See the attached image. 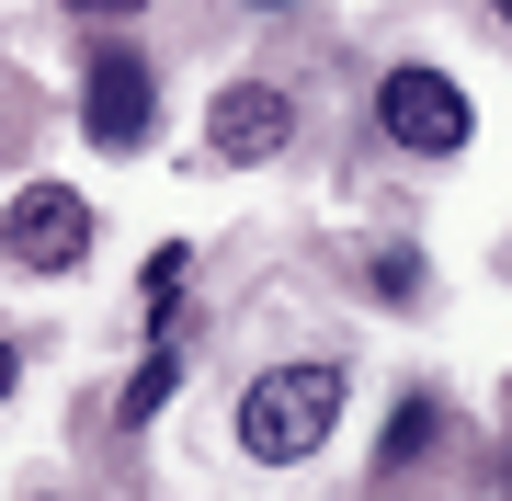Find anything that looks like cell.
I'll return each mask as SVG.
<instances>
[{
  "label": "cell",
  "mask_w": 512,
  "mask_h": 501,
  "mask_svg": "<svg viewBox=\"0 0 512 501\" xmlns=\"http://www.w3.org/2000/svg\"><path fill=\"white\" fill-rule=\"evenodd\" d=\"M342 365H274L251 376V399H239V456L251 467H308L330 433H342Z\"/></svg>",
  "instance_id": "cell-1"
},
{
  "label": "cell",
  "mask_w": 512,
  "mask_h": 501,
  "mask_svg": "<svg viewBox=\"0 0 512 501\" xmlns=\"http://www.w3.org/2000/svg\"><path fill=\"white\" fill-rule=\"evenodd\" d=\"M376 126H387V149H410V160H456L467 137H478V103L456 92V69L399 57V69L376 80Z\"/></svg>",
  "instance_id": "cell-2"
},
{
  "label": "cell",
  "mask_w": 512,
  "mask_h": 501,
  "mask_svg": "<svg viewBox=\"0 0 512 501\" xmlns=\"http://www.w3.org/2000/svg\"><path fill=\"white\" fill-rule=\"evenodd\" d=\"M92 240H103V217H92V194H69V183H23L0 205V251H12L23 274H69V262H92Z\"/></svg>",
  "instance_id": "cell-3"
},
{
  "label": "cell",
  "mask_w": 512,
  "mask_h": 501,
  "mask_svg": "<svg viewBox=\"0 0 512 501\" xmlns=\"http://www.w3.org/2000/svg\"><path fill=\"white\" fill-rule=\"evenodd\" d=\"M148 126H160V69L137 46H92V69H80V137L126 160V149H148Z\"/></svg>",
  "instance_id": "cell-4"
},
{
  "label": "cell",
  "mask_w": 512,
  "mask_h": 501,
  "mask_svg": "<svg viewBox=\"0 0 512 501\" xmlns=\"http://www.w3.org/2000/svg\"><path fill=\"white\" fill-rule=\"evenodd\" d=\"M285 137H296V103L274 92V80H228V92H217V114H205V149H217L228 171L274 160Z\"/></svg>",
  "instance_id": "cell-5"
},
{
  "label": "cell",
  "mask_w": 512,
  "mask_h": 501,
  "mask_svg": "<svg viewBox=\"0 0 512 501\" xmlns=\"http://www.w3.org/2000/svg\"><path fill=\"white\" fill-rule=\"evenodd\" d=\"M444 433H456V422H444V399H433V388H410L399 410H387V445H376V479H410V467H421V456L444 445Z\"/></svg>",
  "instance_id": "cell-6"
},
{
  "label": "cell",
  "mask_w": 512,
  "mask_h": 501,
  "mask_svg": "<svg viewBox=\"0 0 512 501\" xmlns=\"http://www.w3.org/2000/svg\"><path fill=\"white\" fill-rule=\"evenodd\" d=\"M183 285H194V251H183V240H160V251H148V274H137V308H148V331H171Z\"/></svg>",
  "instance_id": "cell-7"
},
{
  "label": "cell",
  "mask_w": 512,
  "mask_h": 501,
  "mask_svg": "<svg viewBox=\"0 0 512 501\" xmlns=\"http://www.w3.org/2000/svg\"><path fill=\"white\" fill-rule=\"evenodd\" d=\"M171 388H183V353L160 342V353L126 376V399H114V410H126V433H148V422H160V410H171Z\"/></svg>",
  "instance_id": "cell-8"
},
{
  "label": "cell",
  "mask_w": 512,
  "mask_h": 501,
  "mask_svg": "<svg viewBox=\"0 0 512 501\" xmlns=\"http://www.w3.org/2000/svg\"><path fill=\"white\" fill-rule=\"evenodd\" d=\"M365 285H376V308H421V251H410V240H387V251L365 262Z\"/></svg>",
  "instance_id": "cell-9"
},
{
  "label": "cell",
  "mask_w": 512,
  "mask_h": 501,
  "mask_svg": "<svg viewBox=\"0 0 512 501\" xmlns=\"http://www.w3.org/2000/svg\"><path fill=\"white\" fill-rule=\"evenodd\" d=\"M57 12H69V23H80V35H92V23H103V35H126V23L148 12V0H57Z\"/></svg>",
  "instance_id": "cell-10"
},
{
  "label": "cell",
  "mask_w": 512,
  "mask_h": 501,
  "mask_svg": "<svg viewBox=\"0 0 512 501\" xmlns=\"http://www.w3.org/2000/svg\"><path fill=\"white\" fill-rule=\"evenodd\" d=\"M12 376H23V353H12V342H0V399H12Z\"/></svg>",
  "instance_id": "cell-11"
},
{
  "label": "cell",
  "mask_w": 512,
  "mask_h": 501,
  "mask_svg": "<svg viewBox=\"0 0 512 501\" xmlns=\"http://www.w3.org/2000/svg\"><path fill=\"white\" fill-rule=\"evenodd\" d=\"M490 23H512V0H490Z\"/></svg>",
  "instance_id": "cell-12"
},
{
  "label": "cell",
  "mask_w": 512,
  "mask_h": 501,
  "mask_svg": "<svg viewBox=\"0 0 512 501\" xmlns=\"http://www.w3.org/2000/svg\"><path fill=\"white\" fill-rule=\"evenodd\" d=\"M251 12H285V0H251Z\"/></svg>",
  "instance_id": "cell-13"
}]
</instances>
